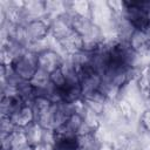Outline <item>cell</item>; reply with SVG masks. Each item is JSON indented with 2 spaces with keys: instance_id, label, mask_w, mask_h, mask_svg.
<instances>
[{
  "instance_id": "obj_2",
  "label": "cell",
  "mask_w": 150,
  "mask_h": 150,
  "mask_svg": "<svg viewBox=\"0 0 150 150\" xmlns=\"http://www.w3.org/2000/svg\"><path fill=\"white\" fill-rule=\"evenodd\" d=\"M38 61L40 69H43L45 71L52 74L56 69L61 68L62 63L64 62V57L56 50L49 48L38 55Z\"/></svg>"
},
{
  "instance_id": "obj_5",
  "label": "cell",
  "mask_w": 150,
  "mask_h": 150,
  "mask_svg": "<svg viewBox=\"0 0 150 150\" xmlns=\"http://www.w3.org/2000/svg\"><path fill=\"white\" fill-rule=\"evenodd\" d=\"M29 82L36 90H42L50 83V74L39 68Z\"/></svg>"
},
{
  "instance_id": "obj_6",
  "label": "cell",
  "mask_w": 150,
  "mask_h": 150,
  "mask_svg": "<svg viewBox=\"0 0 150 150\" xmlns=\"http://www.w3.org/2000/svg\"><path fill=\"white\" fill-rule=\"evenodd\" d=\"M139 127L150 134V109H144L139 115Z\"/></svg>"
},
{
  "instance_id": "obj_3",
  "label": "cell",
  "mask_w": 150,
  "mask_h": 150,
  "mask_svg": "<svg viewBox=\"0 0 150 150\" xmlns=\"http://www.w3.org/2000/svg\"><path fill=\"white\" fill-rule=\"evenodd\" d=\"M25 27H26V32H27L29 41L46 39L49 35V33H50L49 23L45 19L33 20V21L28 22Z\"/></svg>"
},
{
  "instance_id": "obj_4",
  "label": "cell",
  "mask_w": 150,
  "mask_h": 150,
  "mask_svg": "<svg viewBox=\"0 0 150 150\" xmlns=\"http://www.w3.org/2000/svg\"><path fill=\"white\" fill-rule=\"evenodd\" d=\"M9 118L13 121V123L18 128H26L30 123L35 122V114H34L32 105L25 104L20 110H18L15 114H13Z\"/></svg>"
},
{
  "instance_id": "obj_1",
  "label": "cell",
  "mask_w": 150,
  "mask_h": 150,
  "mask_svg": "<svg viewBox=\"0 0 150 150\" xmlns=\"http://www.w3.org/2000/svg\"><path fill=\"white\" fill-rule=\"evenodd\" d=\"M12 68L15 74L23 81H30L36 70L39 69L38 54L27 50L22 56L15 59L12 62Z\"/></svg>"
}]
</instances>
